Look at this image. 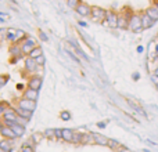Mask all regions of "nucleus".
Segmentation results:
<instances>
[{
	"mask_svg": "<svg viewBox=\"0 0 158 152\" xmlns=\"http://www.w3.org/2000/svg\"><path fill=\"white\" fill-rule=\"evenodd\" d=\"M36 46H38V43H36L35 39H33L32 36H27V39H25V40L21 43L22 55H24V57H28V54H29V53L32 51Z\"/></svg>",
	"mask_w": 158,
	"mask_h": 152,
	"instance_id": "obj_1",
	"label": "nucleus"
},
{
	"mask_svg": "<svg viewBox=\"0 0 158 152\" xmlns=\"http://www.w3.org/2000/svg\"><path fill=\"white\" fill-rule=\"evenodd\" d=\"M42 86H43V78H42L40 75H36L35 74V75H31L29 78H28L27 87H29V89L39 91V90L42 89Z\"/></svg>",
	"mask_w": 158,
	"mask_h": 152,
	"instance_id": "obj_2",
	"label": "nucleus"
},
{
	"mask_svg": "<svg viewBox=\"0 0 158 152\" xmlns=\"http://www.w3.org/2000/svg\"><path fill=\"white\" fill-rule=\"evenodd\" d=\"M129 29L135 33H140L143 32V28H142V19H140V14L135 13L129 19Z\"/></svg>",
	"mask_w": 158,
	"mask_h": 152,
	"instance_id": "obj_3",
	"label": "nucleus"
},
{
	"mask_svg": "<svg viewBox=\"0 0 158 152\" xmlns=\"http://www.w3.org/2000/svg\"><path fill=\"white\" fill-rule=\"evenodd\" d=\"M107 15V10L103 7H98V6H92V19L96 22H103L106 19Z\"/></svg>",
	"mask_w": 158,
	"mask_h": 152,
	"instance_id": "obj_4",
	"label": "nucleus"
},
{
	"mask_svg": "<svg viewBox=\"0 0 158 152\" xmlns=\"http://www.w3.org/2000/svg\"><path fill=\"white\" fill-rule=\"evenodd\" d=\"M17 105L15 106H19V108H22V109H28V111H32V112H35V109H36V101H32V100H27V98H17Z\"/></svg>",
	"mask_w": 158,
	"mask_h": 152,
	"instance_id": "obj_5",
	"label": "nucleus"
},
{
	"mask_svg": "<svg viewBox=\"0 0 158 152\" xmlns=\"http://www.w3.org/2000/svg\"><path fill=\"white\" fill-rule=\"evenodd\" d=\"M39 69V65L36 64V61L33 58H29V57H25L24 58V71L27 74H31V75H35Z\"/></svg>",
	"mask_w": 158,
	"mask_h": 152,
	"instance_id": "obj_6",
	"label": "nucleus"
},
{
	"mask_svg": "<svg viewBox=\"0 0 158 152\" xmlns=\"http://www.w3.org/2000/svg\"><path fill=\"white\" fill-rule=\"evenodd\" d=\"M106 22H107V26L108 28L115 29V28H117V22H118V13H115L114 10H107Z\"/></svg>",
	"mask_w": 158,
	"mask_h": 152,
	"instance_id": "obj_7",
	"label": "nucleus"
},
{
	"mask_svg": "<svg viewBox=\"0 0 158 152\" xmlns=\"http://www.w3.org/2000/svg\"><path fill=\"white\" fill-rule=\"evenodd\" d=\"M140 19H142V28H143V30L153 28L154 25H156V22H157V21H154L151 17H148L147 14L144 13V11H142V13H140Z\"/></svg>",
	"mask_w": 158,
	"mask_h": 152,
	"instance_id": "obj_8",
	"label": "nucleus"
},
{
	"mask_svg": "<svg viewBox=\"0 0 158 152\" xmlns=\"http://www.w3.org/2000/svg\"><path fill=\"white\" fill-rule=\"evenodd\" d=\"M75 11H77L81 17H90L92 15V6H89L87 3L82 2L81 4L77 7V10Z\"/></svg>",
	"mask_w": 158,
	"mask_h": 152,
	"instance_id": "obj_9",
	"label": "nucleus"
},
{
	"mask_svg": "<svg viewBox=\"0 0 158 152\" xmlns=\"http://www.w3.org/2000/svg\"><path fill=\"white\" fill-rule=\"evenodd\" d=\"M92 136L93 140H94V144L96 145H100V147H107L108 145V137H106L104 134L100 133H96V131H92Z\"/></svg>",
	"mask_w": 158,
	"mask_h": 152,
	"instance_id": "obj_10",
	"label": "nucleus"
},
{
	"mask_svg": "<svg viewBox=\"0 0 158 152\" xmlns=\"http://www.w3.org/2000/svg\"><path fill=\"white\" fill-rule=\"evenodd\" d=\"M0 136L4 140H10V141H15V140L18 138V137L15 136V133H14L10 127H7V126H3V127L0 129Z\"/></svg>",
	"mask_w": 158,
	"mask_h": 152,
	"instance_id": "obj_11",
	"label": "nucleus"
},
{
	"mask_svg": "<svg viewBox=\"0 0 158 152\" xmlns=\"http://www.w3.org/2000/svg\"><path fill=\"white\" fill-rule=\"evenodd\" d=\"M8 53H10V57L24 58L22 51H21V44H18V43H11L10 47H8Z\"/></svg>",
	"mask_w": 158,
	"mask_h": 152,
	"instance_id": "obj_12",
	"label": "nucleus"
},
{
	"mask_svg": "<svg viewBox=\"0 0 158 152\" xmlns=\"http://www.w3.org/2000/svg\"><path fill=\"white\" fill-rule=\"evenodd\" d=\"M17 118H18V116H17L15 111H14V106H10V108L6 109V112H4V115H3L2 120H8V122L15 123L17 122Z\"/></svg>",
	"mask_w": 158,
	"mask_h": 152,
	"instance_id": "obj_13",
	"label": "nucleus"
},
{
	"mask_svg": "<svg viewBox=\"0 0 158 152\" xmlns=\"http://www.w3.org/2000/svg\"><path fill=\"white\" fill-rule=\"evenodd\" d=\"M22 98H27V100H32V101H38V98H39V91H36V90H32V89H29V87H27V89L22 91Z\"/></svg>",
	"mask_w": 158,
	"mask_h": 152,
	"instance_id": "obj_14",
	"label": "nucleus"
},
{
	"mask_svg": "<svg viewBox=\"0 0 158 152\" xmlns=\"http://www.w3.org/2000/svg\"><path fill=\"white\" fill-rule=\"evenodd\" d=\"M117 29H121V30H125V29H129V19L123 15L122 13L118 14V22H117Z\"/></svg>",
	"mask_w": 158,
	"mask_h": 152,
	"instance_id": "obj_15",
	"label": "nucleus"
},
{
	"mask_svg": "<svg viewBox=\"0 0 158 152\" xmlns=\"http://www.w3.org/2000/svg\"><path fill=\"white\" fill-rule=\"evenodd\" d=\"M14 111H15L17 116L24 118V119H28V120H31V119H32V116H33V112L32 111L22 109V108H19V106H14Z\"/></svg>",
	"mask_w": 158,
	"mask_h": 152,
	"instance_id": "obj_16",
	"label": "nucleus"
},
{
	"mask_svg": "<svg viewBox=\"0 0 158 152\" xmlns=\"http://www.w3.org/2000/svg\"><path fill=\"white\" fill-rule=\"evenodd\" d=\"M10 129L11 130L14 131V133H15V136L18 137H22L25 134V131H27V127H25V126H21V125H18V123H13V125L10 126Z\"/></svg>",
	"mask_w": 158,
	"mask_h": 152,
	"instance_id": "obj_17",
	"label": "nucleus"
},
{
	"mask_svg": "<svg viewBox=\"0 0 158 152\" xmlns=\"http://www.w3.org/2000/svg\"><path fill=\"white\" fill-rule=\"evenodd\" d=\"M35 150H36V145L31 140L22 142L21 147H19V152H35Z\"/></svg>",
	"mask_w": 158,
	"mask_h": 152,
	"instance_id": "obj_18",
	"label": "nucleus"
},
{
	"mask_svg": "<svg viewBox=\"0 0 158 152\" xmlns=\"http://www.w3.org/2000/svg\"><path fill=\"white\" fill-rule=\"evenodd\" d=\"M94 140H93L92 131H83V137H82V142L81 145H93Z\"/></svg>",
	"mask_w": 158,
	"mask_h": 152,
	"instance_id": "obj_19",
	"label": "nucleus"
},
{
	"mask_svg": "<svg viewBox=\"0 0 158 152\" xmlns=\"http://www.w3.org/2000/svg\"><path fill=\"white\" fill-rule=\"evenodd\" d=\"M74 131H75V130H72V129H69V127L63 129V141H65V142H72Z\"/></svg>",
	"mask_w": 158,
	"mask_h": 152,
	"instance_id": "obj_20",
	"label": "nucleus"
},
{
	"mask_svg": "<svg viewBox=\"0 0 158 152\" xmlns=\"http://www.w3.org/2000/svg\"><path fill=\"white\" fill-rule=\"evenodd\" d=\"M126 101H128V104L132 106V109H135V111H136V112H139V114H142L143 116H146V118H147V114H146V111L142 108V106L139 105V104H136L133 100H131V98H126Z\"/></svg>",
	"mask_w": 158,
	"mask_h": 152,
	"instance_id": "obj_21",
	"label": "nucleus"
},
{
	"mask_svg": "<svg viewBox=\"0 0 158 152\" xmlns=\"http://www.w3.org/2000/svg\"><path fill=\"white\" fill-rule=\"evenodd\" d=\"M13 142L14 141H10V140H0V148L7 152H13Z\"/></svg>",
	"mask_w": 158,
	"mask_h": 152,
	"instance_id": "obj_22",
	"label": "nucleus"
},
{
	"mask_svg": "<svg viewBox=\"0 0 158 152\" xmlns=\"http://www.w3.org/2000/svg\"><path fill=\"white\" fill-rule=\"evenodd\" d=\"M40 55H43V49H42L40 46H36L35 49H33L32 51L28 54V57H29V58H33V60H35V58L40 57Z\"/></svg>",
	"mask_w": 158,
	"mask_h": 152,
	"instance_id": "obj_23",
	"label": "nucleus"
},
{
	"mask_svg": "<svg viewBox=\"0 0 158 152\" xmlns=\"http://www.w3.org/2000/svg\"><path fill=\"white\" fill-rule=\"evenodd\" d=\"M43 138H44V137H43V133H40V131H36V133H32V136L29 137V140H31V141H32L35 145H38L39 142H40Z\"/></svg>",
	"mask_w": 158,
	"mask_h": 152,
	"instance_id": "obj_24",
	"label": "nucleus"
},
{
	"mask_svg": "<svg viewBox=\"0 0 158 152\" xmlns=\"http://www.w3.org/2000/svg\"><path fill=\"white\" fill-rule=\"evenodd\" d=\"M42 133H43V137H44L46 140H50V141H54V140H56V136H54V129L49 127V129H46V130H43Z\"/></svg>",
	"mask_w": 158,
	"mask_h": 152,
	"instance_id": "obj_25",
	"label": "nucleus"
},
{
	"mask_svg": "<svg viewBox=\"0 0 158 152\" xmlns=\"http://www.w3.org/2000/svg\"><path fill=\"white\" fill-rule=\"evenodd\" d=\"M144 13L147 14L148 17H151V18L154 19V21H158V11L156 10V7H153V6H151V7L146 8V10H144Z\"/></svg>",
	"mask_w": 158,
	"mask_h": 152,
	"instance_id": "obj_26",
	"label": "nucleus"
},
{
	"mask_svg": "<svg viewBox=\"0 0 158 152\" xmlns=\"http://www.w3.org/2000/svg\"><path fill=\"white\" fill-rule=\"evenodd\" d=\"M82 137H83V131H74V137H72V142H71V144L81 145Z\"/></svg>",
	"mask_w": 158,
	"mask_h": 152,
	"instance_id": "obj_27",
	"label": "nucleus"
},
{
	"mask_svg": "<svg viewBox=\"0 0 158 152\" xmlns=\"http://www.w3.org/2000/svg\"><path fill=\"white\" fill-rule=\"evenodd\" d=\"M121 145H122V144H121V142L118 141V140L110 138V140H108V145H107V147H108V148H110V150H111V151H114V152H115V151L118 150V148L121 147Z\"/></svg>",
	"mask_w": 158,
	"mask_h": 152,
	"instance_id": "obj_28",
	"label": "nucleus"
},
{
	"mask_svg": "<svg viewBox=\"0 0 158 152\" xmlns=\"http://www.w3.org/2000/svg\"><path fill=\"white\" fill-rule=\"evenodd\" d=\"M17 39V29H7V40L11 43H15Z\"/></svg>",
	"mask_w": 158,
	"mask_h": 152,
	"instance_id": "obj_29",
	"label": "nucleus"
},
{
	"mask_svg": "<svg viewBox=\"0 0 158 152\" xmlns=\"http://www.w3.org/2000/svg\"><path fill=\"white\" fill-rule=\"evenodd\" d=\"M10 106H11V104L8 102V101H6V100H2V101H0V119L3 118V115H4L6 109L10 108Z\"/></svg>",
	"mask_w": 158,
	"mask_h": 152,
	"instance_id": "obj_30",
	"label": "nucleus"
},
{
	"mask_svg": "<svg viewBox=\"0 0 158 152\" xmlns=\"http://www.w3.org/2000/svg\"><path fill=\"white\" fill-rule=\"evenodd\" d=\"M10 79H11V76L8 74H2V75H0V89H2V87H4L6 84L10 82Z\"/></svg>",
	"mask_w": 158,
	"mask_h": 152,
	"instance_id": "obj_31",
	"label": "nucleus"
},
{
	"mask_svg": "<svg viewBox=\"0 0 158 152\" xmlns=\"http://www.w3.org/2000/svg\"><path fill=\"white\" fill-rule=\"evenodd\" d=\"M82 3V0H67V6L71 10H77V7Z\"/></svg>",
	"mask_w": 158,
	"mask_h": 152,
	"instance_id": "obj_32",
	"label": "nucleus"
},
{
	"mask_svg": "<svg viewBox=\"0 0 158 152\" xmlns=\"http://www.w3.org/2000/svg\"><path fill=\"white\" fill-rule=\"evenodd\" d=\"M72 118V114L69 111H61L60 112V119L64 120V122H67V120H71Z\"/></svg>",
	"mask_w": 158,
	"mask_h": 152,
	"instance_id": "obj_33",
	"label": "nucleus"
},
{
	"mask_svg": "<svg viewBox=\"0 0 158 152\" xmlns=\"http://www.w3.org/2000/svg\"><path fill=\"white\" fill-rule=\"evenodd\" d=\"M7 40V28H0V43Z\"/></svg>",
	"mask_w": 158,
	"mask_h": 152,
	"instance_id": "obj_34",
	"label": "nucleus"
},
{
	"mask_svg": "<svg viewBox=\"0 0 158 152\" xmlns=\"http://www.w3.org/2000/svg\"><path fill=\"white\" fill-rule=\"evenodd\" d=\"M54 136H56V140H63V127L54 129Z\"/></svg>",
	"mask_w": 158,
	"mask_h": 152,
	"instance_id": "obj_35",
	"label": "nucleus"
},
{
	"mask_svg": "<svg viewBox=\"0 0 158 152\" xmlns=\"http://www.w3.org/2000/svg\"><path fill=\"white\" fill-rule=\"evenodd\" d=\"M38 35H39V39H40L42 42H49V38H47V35H46V33H44L42 29L38 30Z\"/></svg>",
	"mask_w": 158,
	"mask_h": 152,
	"instance_id": "obj_36",
	"label": "nucleus"
},
{
	"mask_svg": "<svg viewBox=\"0 0 158 152\" xmlns=\"http://www.w3.org/2000/svg\"><path fill=\"white\" fill-rule=\"evenodd\" d=\"M15 123H18V125H21V126H25V127H27L28 126V123H29V120L28 119H24V118H17V122Z\"/></svg>",
	"mask_w": 158,
	"mask_h": 152,
	"instance_id": "obj_37",
	"label": "nucleus"
},
{
	"mask_svg": "<svg viewBox=\"0 0 158 152\" xmlns=\"http://www.w3.org/2000/svg\"><path fill=\"white\" fill-rule=\"evenodd\" d=\"M35 61H36V64H38L39 66H43L44 62H46V58H44V55H40V57L35 58Z\"/></svg>",
	"mask_w": 158,
	"mask_h": 152,
	"instance_id": "obj_38",
	"label": "nucleus"
},
{
	"mask_svg": "<svg viewBox=\"0 0 158 152\" xmlns=\"http://www.w3.org/2000/svg\"><path fill=\"white\" fill-rule=\"evenodd\" d=\"M115 152H132L131 150H129V148L128 147H123V145H121V147L119 148H118V150L117 151H115Z\"/></svg>",
	"mask_w": 158,
	"mask_h": 152,
	"instance_id": "obj_39",
	"label": "nucleus"
},
{
	"mask_svg": "<svg viewBox=\"0 0 158 152\" xmlns=\"http://www.w3.org/2000/svg\"><path fill=\"white\" fill-rule=\"evenodd\" d=\"M140 79V74L139 72H133V74H132V80L133 82H137Z\"/></svg>",
	"mask_w": 158,
	"mask_h": 152,
	"instance_id": "obj_40",
	"label": "nucleus"
},
{
	"mask_svg": "<svg viewBox=\"0 0 158 152\" xmlns=\"http://www.w3.org/2000/svg\"><path fill=\"white\" fill-rule=\"evenodd\" d=\"M19 60H22V58H19V57H10V64H13V65H14V64H17Z\"/></svg>",
	"mask_w": 158,
	"mask_h": 152,
	"instance_id": "obj_41",
	"label": "nucleus"
},
{
	"mask_svg": "<svg viewBox=\"0 0 158 152\" xmlns=\"http://www.w3.org/2000/svg\"><path fill=\"white\" fill-rule=\"evenodd\" d=\"M17 90H21V91H24V90L25 89H27V87H25V84L24 83H18V84H17Z\"/></svg>",
	"mask_w": 158,
	"mask_h": 152,
	"instance_id": "obj_42",
	"label": "nucleus"
},
{
	"mask_svg": "<svg viewBox=\"0 0 158 152\" xmlns=\"http://www.w3.org/2000/svg\"><path fill=\"white\" fill-rule=\"evenodd\" d=\"M151 80H153L154 84H158V76L156 74H151Z\"/></svg>",
	"mask_w": 158,
	"mask_h": 152,
	"instance_id": "obj_43",
	"label": "nucleus"
},
{
	"mask_svg": "<svg viewBox=\"0 0 158 152\" xmlns=\"http://www.w3.org/2000/svg\"><path fill=\"white\" fill-rule=\"evenodd\" d=\"M106 126H107V122H98L97 123V127H100V129H106Z\"/></svg>",
	"mask_w": 158,
	"mask_h": 152,
	"instance_id": "obj_44",
	"label": "nucleus"
},
{
	"mask_svg": "<svg viewBox=\"0 0 158 152\" xmlns=\"http://www.w3.org/2000/svg\"><path fill=\"white\" fill-rule=\"evenodd\" d=\"M78 24H79V25H81V26H82V28H86V26H87V22H85V21H79V22H78Z\"/></svg>",
	"mask_w": 158,
	"mask_h": 152,
	"instance_id": "obj_45",
	"label": "nucleus"
},
{
	"mask_svg": "<svg viewBox=\"0 0 158 152\" xmlns=\"http://www.w3.org/2000/svg\"><path fill=\"white\" fill-rule=\"evenodd\" d=\"M154 55H156V57H158V43L156 44V49H154Z\"/></svg>",
	"mask_w": 158,
	"mask_h": 152,
	"instance_id": "obj_46",
	"label": "nucleus"
},
{
	"mask_svg": "<svg viewBox=\"0 0 158 152\" xmlns=\"http://www.w3.org/2000/svg\"><path fill=\"white\" fill-rule=\"evenodd\" d=\"M143 50H144L143 46H137V53H143Z\"/></svg>",
	"mask_w": 158,
	"mask_h": 152,
	"instance_id": "obj_47",
	"label": "nucleus"
},
{
	"mask_svg": "<svg viewBox=\"0 0 158 152\" xmlns=\"http://www.w3.org/2000/svg\"><path fill=\"white\" fill-rule=\"evenodd\" d=\"M153 74H156V75L158 76V65H157V68H156V69H154V72H153Z\"/></svg>",
	"mask_w": 158,
	"mask_h": 152,
	"instance_id": "obj_48",
	"label": "nucleus"
},
{
	"mask_svg": "<svg viewBox=\"0 0 158 152\" xmlns=\"http://www.w3.org/2000/svg\"><path fill=\"white\" fill-rule=\"evenodd\" d=\"M153 7H156V10L158 11V3H154V4H153Z\"/></svg>",
	"mask_w": 158,
	"mask_h": 152,
	"instance_id": "obj_49",
	"label": "nucleus"
},
{
	"mask_svg": "<svg viewBox=\"0 0 158 152\" xmlns=\"http://www.w3.org/2000/svg\"><path fill=\"white\" fill-rule=\"evenodd\" d=\"M11 3H14V4H17V0H10Z\"/></svg>",
	"mask_w": 158,
	"mask_h": 152,
	"instance_id": "obj_50",
	"label": "nucleus"
},
{
	"mask_svg": "<svg viewBox=\"0 0 158 152\" xmlns=\"http://www.w3.org/2000/svg\"><path fill=\"white\" fill-rule=\"evenodd\" d=\"M0 22H2V24H3V22H4V19H3V18H0Z\"/></svg>",
	"mask_w": 158,
	"mask_h": 152,
	"instance_id": "obj_51",
	"label": "nucleus"
},
{
	"mask_svg": "<svg viewBox=\"0 0 158 152\" xmlns=\"http://www.w3.org/2000/svg\"><path fill=\"white\" fill-rule=\"evenodd\" d=\"M0 152H7V151H4V150H2V148H0Z\"/></svg>",
	"mask_w": 158,
	"mask_h": 152,
	"instance_id": "obj_52",
	"label": "nucleus"
},
{
	"mask_svg": "<svg viewBox=\"0 0 158 152\" xmlns=\"http://www.w3.org/2000/svg\"><path fill=\"white\" fill-rule=\"evenodd\" d=\"M2 127H3V123H2V122H0V129H2Z\"/></svg>",
	"mask_w": 158,
	"mask_h": 152,
	"instance_id": "obj_53",
	"label": "nucleus"
},
{
	"mask_svg": "<svg viewBox=\"0 0 158 152\" xmlns=\"http://www.w3.org/2000/svg\"><path fill=\"white\" fill-rule=\"evenodd\" d=\"M154 3H158V0H154Z\"/></svg>",
	"mask_w": 158,
	"mask_h": 152,
	"instance_id": "obj_54",
	"label": "nucleus"
},
{
	"mask_svg": "<svg viewBox=\"0 0 158 152\" xmlns=\"http://www.w3.org/2000/svg\"><path fill=\"white\" fill-rule=\"evenodd\" d=\"M157 89H158V84H157Z\"/></svg>",
	"mask_w": 158,
	"mask_h": 152,
	"instance_id": "obj_55",
	"label": "nucleus"
}]
</instances>
